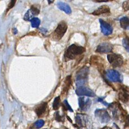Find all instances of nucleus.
<instances>
[{
	"mask_svg": "<svg viewBox=\"0 0 129 129\" xmlns=\"http://www.w3.org/2000/svg\"><path fill=\"white\" fill-rule=\"evenodd\" d=\"M15 2H16V1H11V2L9 3V4L8 5V7L7 9V11H8L10 9L12 8V7H14V5H15Z\"/></svg>",
	"mask_w": 129,
	"mask_h": 129,
	"instance_id": "a878e982",
	"label": "nucleus"
},
{
	"mask_svg": "<svg viewBox=\"0 0 129 129\" xmlns=\"http://www.w3.org/2000/svg\"><path fill=\"white\" fill-rule=\"evenodd\" d=\"M107 59L108 62L113 67H121L123 64V57L117 53H111L108 55Z\"/></svg>",
	"mask_w": 129,
	"mask_h": 129,
	"instance_id": "20e7f679",
	"label": "nucleus"
},
{
	"mask_svg": "<svg viewBox=\"0 0 129 129\" xmlns=\"http://www.w3.org/2000/svg\"><path fill=\"white\" fill-rule=\"evenodd\" d=\"M89 72V68L87 67H84L78 72L76 79L77 86H79V87L83 86V85L86 83Z\"/></svg>",
	"mask_w": 129,
	"mask_h": 129,
	"instance_id": "f03ea898",
	"label": "nucleus"
},
{
	"mask_svg": "<svg viewBox=\"0 0 129 129\" xmlns=\"http://www.w3.org/2000/svg\"><path fill=\"white\" fill-rule=\"evenodd\" d=\"M101 129H112V128H111V127H104Z\"/></svg>",
	"mask_w": 129,
	"mask_h": 129,
	"instance_id": "c85d7f7f",
	"label": "nucleus"
},
{
	"mask_svg": "<svg viewBox=\"0 0 129 129\" xmlns=\"http://www.w3.org/2000/svg\"><path fill=\"white\" fill-rule=\"evenodd\" d=\"M101 32L104 36H109L113 32V28L110 24L104 21L102 19H100Z\"/></svg>",
	"mask_w": 129,
	"mask_h": 129,
	"instance_id": "1a4fd4ad",
	"label": "nucleus"
},
{
	"mask_svg": "<svg viewBox=\"0 0 129 129\" xmlns=\"http://www.w3.org/2000/svg\"><path fill=\"white\" fill-rule=\"evenodd\" d=\"M55 119L59 122H61L62 121H63L64 120V118L63 117L61 116L59 114V112H57L55 113Z\"/></svg>",
	"mask_w": 129,
	"mask_h": 129,
	"instance_id": "b1692460",
	"label": "nucleus"
},
{
	"mask_svg": "<svg viewBox=\"0 0 129 129\" xmlns=\"http://www.w3.org/2000/svg\"><path fill=\"white\" fill-rule=\"evenodd\" d=\"M30 21L33 28H38L40 23V20L38 18H33Z\"/></svg>",
	"mask_w": 129,
	"mask_h": 129,
	"instance_id": "6ab92c4d",
	"label": "nucleus"
},
{
	"mask_svg": "<svg viewBox=\"0 0 129 129\" xmlns=\"http://www.w3.org/2000/svg\"><path fill=\"white\" fill-rule=\"evenodd\" d=\"M119 98L123 103H127L129 101V94L125 89H123L119 93Z\"/></svg>",
	"mask_w": 129,
	"mask_h": 129,
	"instance_id": "dca6fc26",
	"label": "nucleus"
},
{
	"mask_svg": "<svg viewBox=\"0 0 129 129\" xmlns=\"http://www.w3.org/2000/svg\"><path fill=\"white\" fill-rule=\"evenodd\" d=\"M120 26L124 29H127L129 26V19L126 16H124L120 19Z\"/></svg>",
	"mask_w": 129,
	"mask_h": 129,
	"instance_id": "f3484780",
	"label": "nucleus"
},
{
	"mask_svg": "<svg viewBox=\"0 0 129 129\" xmlns=\"http://www.w3.org/2000/svg\"><path fill=\"white\" fill-rule=\"evenodd\" d=\"M61 106V99L60 96L56 97L53 103V108L54 110H57Z\"/></svg>",
	"mask_w": 129,
	"mask_h": 129,
	"instance_id": "a211bd4d",
	"label": "nucleus"
},
{
	"mask_svg": "<svg viewBox=\"0 0 129 129\" xmlns=\"http://www.w3.org/2000/svg\"><path fill=\"white\" fill-rule=\"evenodd\" d=\"M63 107L65 108L66 110H69V111L71 112H73V111L72 110V107L69 105V103H68V101L67 100H64L63 102Z\"/></svg>",
	"mask_w": 129,
	"mask_h": 129,
	"instance_id": "4be33fe9",
	"label": "nucleus"
},
{
	"mask_svg": "<svg viewBox=\"0 0 129 129\" xmlns=\"http://www.w3.org/2000/svg\"><path fill=\"white\" fill-rule=\"evenodd\" d=\"M57 7L61 11H63L67 14H70L72 13L71 8L69 5L62 2H59L57 3Z\"/></svg>",
	"mask_w": 129,
	"mask_h": 129,
	"instance_id": "2eb2a0df",
	"label": "nucleus"
},
{
	"mask_svg": "<svg viewBox=\"0 0 129 129\" xmlns=\"http://www.w3.org/2000/svg\"><path fill=\"white\" fill-rule=\"evenodd\" d=\"M62 129H69V128H67V127H63L62 128Z\"/></svg>",
	"mask_w": 129,
	"mask_h": 129,
	"instance_id": "7c9ffc66",
	"label": "nucleus"
},
{
	"mask_svg": "<svg viewBox=\"0 0 129 129\" xmlns=\"http://www.w3.org/2000/svg\"><path fill=\"white\" fill-rule=\"evenodd\" d=\"M123 8L125 11H129V1H125L123 2Z\"/></svg>",
	"mask_w": 129,
	"mask_h": 129,
	"instance_id": "393cba45",
	"label": "nucleus"
},
{
	"mask_svg": "<svg viewBox=\"0 0 129 129\" xmlns=\"http://www.w3.org/2000/svg\"><path fill=\"white\" fill-rule=\"evenodd\" d=\"M71 85V76H69L66 77L65 80V87H64L63 90H66L69 88Z\"/></svg>",
	"mask_w": 129,
	"mask_h": 129,
	"instance_id": "5701e85b",
	"label": "nucleus"
},
{
	"mask_svg": "<svg viewBox=\"0 0 129 129\" xmlns=\"http://www.w3.org/2000/svg\"><path fill=\"white\" fill-rule=\"evenodd\" d=\"M85 52V47L72 44L66 49L64 53V57L65 58L69 59H74L78 56L81 55Z\"/></svg>",
	"mask_w": 129,
	"mask_h": 129,
	"instance_id": "f257e3e1",
	"label": "nucleus"
},
{
	"mask_svg": "<svg viewBox=\"0 0 129 129\" xmlns=\"http://www.w3.org/2000/svg\"><path fill=\"white\" fill-rule=\"evenodd\" d=\"M105 76L107 80L112 82H121L122 81L120 74L114 70H107L105 73Z\"/></svg>",
	"mask_w": 129,
	"mask_h": 129,
	"instance_id": "423d86ee",
	"label": "nucleus"
},
{
	"mask_svg": "<svg viewBox=\"0 0 129 129\" xmlns=\"http://www.w3.org/2000/svg\"><path fill=\"white\" fill-rule=\"evenodd\" d=\"M53 2H54V1H48L49 3H53Z\"/></svg>",
	"mask_w": 129,
	"mask_h": 129,
	"instance_id": "c756f323",
	"label": "nucleus"
},
{
	"mask_svg": "<svg viewBox=\"0 0 129 129\" xmlns=\"http://www.w3.org/2000/svg\"><path fill=\"white\" fill-rule=\"evenodd\" d=\"M47 107H48V105L47 103H43L38 105L35 108V112L36 113L38 117H41L45 114L47 111Z\"/></svg>",
	"mask_w": 129,
	"mask_h": 129,
	"instance_id": "ddd939ff",
	"label": "nucleus"
},
{
	"mask_svg": "<svg viewBox=\"0 0 129 129\" xmlns=\"http://www.w3.org/2000/svg\"><path fill=\"white\" fill-rule=\"evenodd\" d=\"M110 13V8L107 5H103L100 7L95 10L92 13V14L94 15H100L103 14H109Z\"/></svg>",
	"mask_w": 129,
	"mask_h": 129,
	"instance_id": "4468645a",
	"label": "nucleus"
},
{
	"mask_svg": "<svg viewBox=\"0 0 129 129\" xmlns=\"http://www.w3.org/2000/svg\"><path fill=\"white\" fill-rule=\"evenodd\" d=\"M40 12L39 9L37 8L36 7L32 6L31 8L26 13V14L24 17V19L26 21H31L32 19V17L35 15H37Z\"/></svg>",
	"mask_w": 129,
	"mask_h": 129,
	"instance_id": "f8f14e48",
	"label": "nucleus"
},
{
	"mask_svg": "<svg viewBox=\"0 0 129 129\" xmlns=\"http://www.w3.org/2000/svg\"><path fill=\"white\" fill-rule=\"evenodd\" d=\"M45 129H46V128H45Z\"/></svg>",
	"mask_w": 129,
	"mask_h": 129,
	"instance_id": "2f4dec72",
	"label": "nucleus"
},
{
	"mask_svg": "<svg viewBox=\"0 0 129 129\" xmlns=\"http://www.w3.org/2000/svg\"><path fill=\"white\" fill-rule=\"evenodd\" d=\"M113 46L109 43H102L97 47L96 52L101 53H110L112 51Z\"/></svg>",
	"mask_w": 129,
	"mask_h": 129,
	"instance_id": "6e6552de",
	"label": "nucleus"
},
{
	"mask_svg": "<svg viewBox=\"0 0 129 129\" xmlns=\"http://www.w3.org/2000/svg\"><path fill=\"white\" fill-rule=\"evenodd\" d=\"M95 117L98 118L101 123H107L110 121L111 117L108 112L105 109H97L95 111Z\"/></svg>",
	"mask_w": 129,
	"mask_h": 129,
	"instance_id": "39448f33",
	"label": "nucleus"
},
{
	"mask_svg": "<svg viewBox=\"0 0 129 129\" xmlns=\"http://www.w3.org/2000/svg\"><path fill=\"white\" fill-rule=\"evenodd\" d=\"M88 116L83 114H77L76 117V125L78 127H82L85 126L88 123Z\"/></svg>",
	"mask_w": 129,
	"mask_h": 129,
	"instance_id": "9b49d317",
	"label": "nucleus"
},
{
	"mask_svg": "<svg viewBox=\"0 0 129 129\" xmlns=\"http://www.w3.org/2000/svg\"><path fill=\"white\" fill-rule=\"evenodd\" d=\"M123 45L127 51L129 52V37H127L123 40Z\"/></svg>",
	"mask_w": 129,
	"mask_h": 129,
	"instance_id": "412c9836",
	"label": "nucleus"
},
{
	"mask_svg": "<svg viewBox=\"0 0 129 129\" xmlns=\"http://www.w3.org/2000/svg\"><path fill=\"white\" fill-rule=\"evenodd\" d=\"M76 93L78 96H86L88 97L95 96V94L90 88L84 87L80 86L77 88L76 90Z\"/></svg>",
	"mask_w": 129,
	"mask_h": 129,
	"instance_id": "0eeeda50",
	"label": "nucleus"
},
{
	"mask_svg": "<svg viewBox=\"0 0 129 129\" xmlns=\"http://www.w3.org/2000/svg\"><path fill=\"white\" fill-rule=\"evenodd\" d=\"M78 104L81 111H87L89 109L91 105V101L89 98L80 97L78 99Z\"/></svg>",
	"mask_w": 129,
	"mask_h": 129,
	"instance_id": "9d476101",
	"label": "nucleus"
},
{
	"mask_svg": "<svg viewBox=\"0 0 129 129\" xmlns=\"http://www.w3.org/2000/svg\"><path fill=\"white\" fill-rule=\"evenodd\" d=\"M67 29V25L66 23L64 21L60 22L52 34L53 39L56 41L60 40L66 32Z\"/></svg>",
	"mask_w": 129,
	"mask_h": 129,
	"instance_id": "7ed1b4c3",
	"label": "nucleus"
},
{
	"mask_svg": "<svg viewBox=\"0 0 129 129\" xmlns=\"http://www.w3.org/2000/svg\"><path fill=\"white\" fill-rule=\"evenodd\" d=\"M96 1L97 2H108V1H107V0H104V1H98V0H97V1Z\"/></svg>",
	"mask_w": 129,
	"mask_h": 129,
	"instance_id": "cd10ccee",
	"label": "nucleus"
},
{
	"mask_svg": "<svg viewBox=\"0 0 129 129\" xmlns=\"http://www.w3.org/2000/svg\"><path fill=\"white\" fill-rule=\"evenodd\" d=\"M45 124V121L42 119L37 120L36 123L34 124V127L36 129H39L43 126Z\"/></svg>",
	"mask_w": 129,
	"mask_h": 129,
	"instance_id": "aec40b11",
	"label": "nucleus"
},
{
	"mask_svg": "<svg viewBox=\"0 0 129 129\" xmlns=\"http://www.w3.org/2000/svg\"><path fill=\"white\" fill-rule=\"evenodd\" d=\"M126 126L129 127V115H128L126 117Z\"/></svg>",
	"mask_w": 129,
	"mask_h": 129,
	"instance_id": "bb28decb",
	"label": "nucleus"
}]
</instances>
